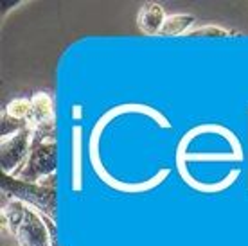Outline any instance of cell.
Instances as JSON below:
<instances>
[{
    "instance_id": "7c38bea8",
    "label": "cell",
    "mask_w": 248,
    "mask_h": 246,
    "mask_svg": "<svg viewBox=\"0 0 248 246\" xmlns=\"http://www.w3.org/2000/svg\"><path fill=\"white\" fill-rule=\"evenodd\" d=\"M47 223H49L50 237H52V243H50V246H60V241H58V232H56V225H54V221H50V219H47Z\"/></svg>"
},
{
    "instance_id": "6da1fadb",
    "label": "cell",
    "mask_w": 248,
    "mask_h": 246,
    "mask_svg": "<svg viewBox=\"0 0 248 246\" xmlns=\"http://www.w3.org/2000/svg\"><path fill=\"white\" fill-rule=\"evenodd\" d=\"M0 219L4 232H9L18 246H50L52 243L47 217L18 200L4 196Z\"/></svg>"
},
{
    "instance_id": "30bf717a",
    "label": "cell",
    "mask_w": 248,
    "mask_h": 246,
    "mask_svg": "<svg viewBox=\"0 0 248 246\" xmlns=\"http://www.w3.org/2000/svg\"><path fill=\"white\" fill-rule=\"evenodd\" d=\"M186 36H189V38H198V36H203V38H232V36H241V34L236 32V31H232V29H227V27H223V25L209 24V25L196 27V29H191Z\"/></svg>"
},
{
    "instance_id": "8992f818",
    "label": "cell",
    "mask_w": 248,
    "mask_h": 246,
    "mask_svg": "<svg viewBox=\"0 0 248 246\" xmlns=\"http://www.w3.org/2000/svg\"><path fill=\"white\" fill-rule=\"evenodd\" d=\"M168 18V15L164 11V7L156 2H146L140 6L139 13H137V25L139 29L148 34V36H156L160 34L162 25Z\"/></svg>"
},
{
    "instance_id": "3957f363",
    "label": "cell",
    "mask_w": 248,
    "mask_h": 246,
    "mask_svg": "<svg viewBox=\"0 0 248 246\" xmlns=\"http://www.w3.org/2000/svg\"><path fill=\"white\" fill-rule=\"evenodd\" d=\"M32 111L29 119L31 144L38 142H58V124L54 111V97L49 92H36L31 97Z\"/></svg>"
},
{
    "instance_id": "7a4b0ae2",
    "label": "cell",
    "mask_w": 248,
    "mask_h": 246,
    "mask_svg": "<svg viewBox=\"0 0 248 246\" xmlns=\"http://www.w3.org/2000/svg\"><path fill=\"white\" fill-rule=\"evenodd\" d=\"M2 192L4 196L18 200L24 205L36 210L44 217L56 221L58 217V178L52 174L38 184L24 182L16 176L2 174Z\"/></svg>"
},
{
    "instance_id": "52a82bcc",
    "label": "cell",
    "mask_w": 248,
    "mask_h": 246,
    "mask_svg": "<svg viewBox=\"0 0 248 246\" xmlns=\"http://www.w3.org/2000/svg\"><path fill=\"white\" fill-rule=\"evenodd\" d=\"M83 189V128L72 129V191Z\"/></svg>"
},
{
    "instance_id": "ba28073f",
    "label": "cell",
    "mask_w": 248,
    "mask_h": 246,
    "mask_svg": "<svg viewBox=\"0 0 248 246\" xmlns=\"http://www.w3.org/2000/svg\"><path fill=\"white\" fill-rule=\"evenodd\" d=\"M196 22V16L191 13H174L168 15V18L162 25L160 36H186L187 32L192 29V25Z\"/></svg>"
},
{
    "instance_id": "4fadbf2b",
    "label": "cell",
    "mask_w": 248,
    "mask_h": 246,
    "mask_svg": "<svg viewBox=\"0 0 248 246\" xmlns=\"http://www.w3.org/2000/svg\"><path fill=\"white\" fill-rule=\"evenodd\" d=\"M72 113H74V115H72L74 119H81V106L76 105L74 108H72Z\"/></svg>"
},
{
    "instance_id": "8fae6325",
    "label": "cell",
    "mask_w": 248,
    "mask_h": 246,
    "mask_svg": "<svg viewBox=\"0 0 248 246\" xmlns=\"http://www.w3.org/2000/svg\"><path fill=\"white\" fill-rule=\"evenodd\" d=\"M25 128H29L27 123L18 121V119L9 117L7 113L2 111V117H0V140H2V138H9V137L16 135V133H20V131L25 129Z\"/></svg>"
},
{
    "instance_id": "5b68a950",
    "label": "cell",
    "mask_w": 248,
    "mask_h": 246,
    "mask_svg": "<svg viewBox=\"0 0 248 246\" xmlns=\"http://www.w3.org/2000/svg\"><path fill=\"white\" fill-rule=\"evenodd\" d=\"M31 151V129L25 128L20 133L0 140V169L2 174L15 176L24 166Z\"/></svg>"
},
{
    "instance_id": "9c48e42d",
    "label": "cell",
    "mask_w": 248,
    "mask_h": 246,
    "mask_svg": "<svg viewBox=\"0 0 248 246\" xmlns=\"http://www.w3.org/2000/svg\"><path fill=\"white\" fill-rule=\"evenodd\" d=\"M4 113H7L9 117L18 119V121H24V123H29L31 119V111H32V103L29 97H16L11 99L6 106H4ZM29 126V124H27Z\"/></svg>"
},
{
    "instance_id": "277c9868",
    "label": "cell",
    "mask_w": 248,
    "mask_h": 246,
    "mask_svg": "<svg viewBox=\"0 0 248 246\" xmlns=\"http://www.w3.org/2000/svg\"><path fill=\"white\" fill-rule=\"evenodd\" d=\"M58 169V142H38L31 144V151L24 166L15 174L24 182L38 184L56 174Z\"/></svg>"
}]
</instances>
